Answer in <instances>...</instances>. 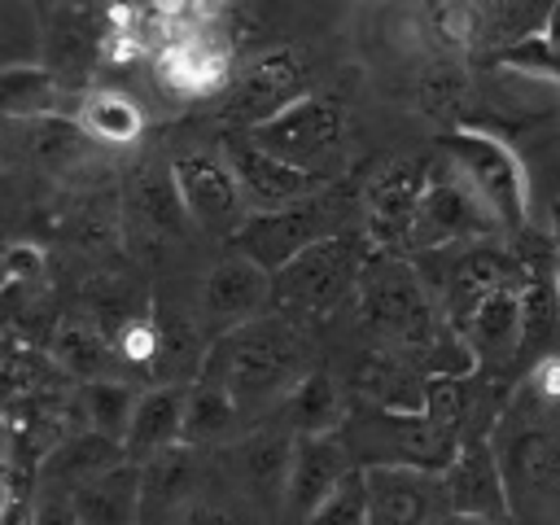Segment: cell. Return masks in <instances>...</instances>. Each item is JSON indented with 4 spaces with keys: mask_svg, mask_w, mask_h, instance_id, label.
Instances as JSON below:
<instances>
[{
    "mask_svg": "<svg viewBox=\"0 0 560 525\" xmlns=\"http://www.w3.org/2000/svg\"><path fill=\"white\" fill-rule=\"evenodd\" d=\"M494 455L516 525H560V398L512 385L494 420Z\"/></svg>",
    "mask_w": 560,
    "mask_h": 525,
    "instance_id": "obj_1",
    "label": "cell"
},
{
    "mask_svg": "<svg viewBox=\"0 0 560 525\" xmlns=\"http://www.w3.org/2000/svg\"><path fill=\"white\" fill-rule=\"evenodd\" d=\"M206 372L219 376L245 416H258L293 394V385L315 372V346L298 315H258L210 341Z\"/></svg>",
    "mask_w": 560,
    "mask_h": 525,
    "instance_id": "obj_2",
    "label": "cell"
},
{
    "mask_svg": "<svg viewBox=\"0 0 560 525\" xmlns=\"http://www.w3.org/2000/svg\"><path fill=\"white\" fill-rule=\"evenodd\" d=\"M337 433L346 438L359 468L389 464V468L442 472L459 451V438L438 429L424 411H398V407H381L368 398H350V416Z\"/></svg>",
    "mask_w": 560,
    "mask_h": 525,
    "instance_id": "obj_3",
    "label": "cell"
},
{
    "mask_svg": "<svg viewBox=\"0 0 560 525\" xmlns=\"http://www.w3.org/2000/svg\"><path fill=\"white\" fill-rule=\"evenodd\" d=\"M442 158L481 197L503 232H529V171L503 136L464 122L442 136Z\"/></svg>",
    "mask_w": 560,
    "mask_h": 525,
    "instance_id": "obj_4",
    "label": "cell"
},
{
    "mask_svg": "<svg viewBox=\"0 0 560 525\" xmlns=\"http://www.w3.org/2000/svg\"><path fill=\"white\" fill-rule=\"evenodd\" d=\"M363 245L350 232H328L311 249H302L289 267L271 276V302L284 315L298 319H319L332 315L341 302L359 293V271H363Z\"/></svg>",
    "mask_w": 560,
    "mask_h": 525,
    "instance_id": "obj_5",
    "label": "cell"
},
{
    "mask_svg": "<svg viewBox=\"0 0 560 525\" xmlns=\"http://www.w3.org/2000/svg\"><path fill=\"white\" fill-rule=\"evenodd\" d=\"M245 136L271 158L328 179V162L341 153V140H346V109L328 92H306L280 114H271L267 122L249 127Z\"/></svg>",
    "mask_w": 560,
    "mask_h": 525,
    "instance_id": "obj_6",
    "label": "cell"
},
{
    "mask_svg": "<svg viewBox=\"0 0 560 525\" xmlns=\"http://www.w3.org/2000/svg\"><path fill=\"white\" fill-rule=\"evenodd\" d=\"M494 232H503L499 219L459 179V171L446 158H438L424 171V192H420V210H416V228H411V249L429 254V249L477 245V241H490Z\"/></svg>",
    "mask_w": 560,
    "mask_h": 525,
    "instance_id": "obj_7",
    "label": "cell"
},
{
    "mask_svg": "<svg viewBox=\"0 0 560 525\" xmlns=\"http://www.w3.org/2000/svg\"><path fill=\"white\" fill-rule=\"evenodd\" d=\"M306 96V57L302 48H262L245 66H236L223 101V118L236 131H249Z\"/></svg>",
    "mask_w": 560,
    "mask_h": 525,
    "instance_id": "obj_8",
    "label": "cell"
},
{
    "mask_svg": "<svg viewBox=\"0 0 560 525\" xmlns=\"http://www.w3.org/2000/svg\"><path fill=\"white\" fill-rule=\"evenodd\" d=\"M171 171H175L184 210L201 232L232 241L245 228L249 206H245L236 171L223 153H179V158H171Z\"/></svg>",
    "mask_w": 560,
    "mask_h": 525,
    "instance_id": "obj_9",
    "label": "cell"
},
{
    "mask_svg": "<svg viewBox=\"0 0 560 525\" xmlns=\"http://www.w3.org/2000/svg\"><path fill=\"white\" fill-rule=\"evenodd\" d=\"M153 74L175 101H197L228 92L236 66H232V44L219 39L214 26L201 31H175L166 44L153 52Z\"/></svg>",
    "mask_w": 560,
    "mask_h": 525,
    "instance_id": "obj_10",
    "label": "cell"
},
{
    "mask_svg": "<svg viewBox=\"0 0 560 525\" xmlns=\"http://www.w3.org/2000/svg\"><path fill=\"white\" fill-rule=\"evenodd\" d=\"M223 158L232 162L236 171V184L245 192V206L249 214H267V210H289V206H302V201H315L324 197V175L315 171H302V166H289L280 158H271L267 149H258L245 131H232L223 140Z\"/></svg>",
    "mask_w": 560,
    "mask_h": 525,
    "instance_id": "obj_11",
    "label": "cell"
},
{
    "mask_svg": "<svg viewBox=\"0 0 560 525\" xmlns=\"http://www.w3.org/2000/svg\"><path fill=\"white\" fill-rule=\"evenodd\" d=\"M328 232H341V228H337L332 210L324 206V197H315V201H302V206H289V210L249 214L245 228L232 236V249L254 258L258 267H267L276 276L280 267H289L302 249H311Z\"/></svg>",
    "mask_w": 560,
    "mask_h": 525,
    "instance_id": "obj_12",
    "label": "cell"
},
{
    "mask_svg": "<svg viewBox=\"0 0 560 525\" xmlns=\"http://www.w3.org/2000/svg\"><path fill=\"white\" fill-rule=\"evenodd\" d=\"M354 455L341 433H298L293 442V464L284 481V503L280 516L284 525H306L311 512L354 472Z\"/></svg>",
    "mask_w": 560,
    "mask_h": 525,
    "instance_id": "obj_13",
    "label": "cell"
},
{
    "mask_svg": "<svg viewBox=\"0 0 560 525\" xmlns=\"http://www.w3.org/2000/svg\"><path fill=\"white\" fill-rule=\"evenodd\" d=\"M293 442L298 433L280 420L271 429H254L241 433L223 455V472L236 481V490L258 503V508H280L284 503V481H289V464H293Z\"/></svg>",
    "mask_w": 560,
    "mask_h": 525,
    "instance_id": "obj_14",
    "label": "cell"
},
{
    "mask_svg": "<svg viewBox=\"0 0 560 525\" xmlns=\"http://www.w3.org/2000/svg\"><path fill=\"white\" fill-rule=\"evenodd\" d=\"M368 477V525H438L451 503L442 472L429 468H363Z\"/></svg>",
    "mask_w": 560,
    "mask_h": 525,
    "instance_id": "obj_15",
    "label": "cell"
},
{
    "mask_svg": "<svg viewBox=\"0 0 560 525\" xmlns=\"http://www.w3.org/2000/svg\"><path fill=\"white\" fill-rule=\"evenodd\" d=\"M201 324L210 337L236 328V324H249L262 315V306L271 302V271L258 267L254 258L245 254H223L206 280H201Z\"/></svg>",
    "mask_w": 560,
    "mask_h": 525,
    "instance_id": "obj_16",
    "label": "cell"
},
{
    "mask_svg": "<svg viewBox=\"0 0 560 525\" xmlns=\"http://www.w3.org/2000/svg\"><path fill=\"white\" fill-rule=\"evenodd\" d=\"M424 171L407 158H394L389 166L376 171V179L368 184V241L376 249H411V228H416V210H420V192H424Z\"/></svg>",
    "mask_w": 560,
    "mask_h": 525,
    "instance_id": "obj_17",
    "label": "cell"
},
{
    "mask_svg": "<svg viewBox=\"0 0 560 525\" xmlns=\"http://www.w3.org/2000/svg\"><path fill=\"white\" fill-rule=\"evenodd\" d=\"M442 486H446L451 512H477V516L512 521L503 468H499V455H494L490 438H464L455 459L442 468Z\"/></svg>",
    "mask_w": 560,
    "mask_h": 525,
    "instance_id": "obj_18",
    "label": "cell"
},
{
    "mask_svg": "<svg viewBox=\"0 0 560 525\" xmlns=\"http://www.w3.org/2000/svg\"><path fill=\"white\" fill-rule=\"evenodd\" d=\"M521 337H525L521 332V284L494 289L464 324V341L477 359V372H486V376H508L512 368H525Z\"/></svg>",
    "mask_w": 560,
    "mask_h": 525,
    "instance_id": "obj_19",
    "label": "cell"
},
{
    "mask_svg": "<svg viewBox=\"0 0 560 525\" xmlns=\"http://www.w3.org/2000/svg\"><path fill=\"white\" fill-rule=\"evenodd\" d=\"M122 219L131 228H140L149 241H175L188 223V210H184V197H179V184H175V171L171 166H144L127 179V192H122Z\"/></svg>",
    "mask_w": 560,
    "mask_h": 525,
    "instance_id": "obj_20",
    "label": "cell"
},
{
    "mask_svg": "<svg viewBox=\"0 0 560 525\" xmlns=\"http://www.w3.org/2000/svg\"><path fill=\"white\" fill-rule=\"evenodd\" d=\"M424 381H429V372H420L394 346H372L354 363V398H368V402H381V407L424 411Z\"/></svg>",
    "mask_w": 560,
    "mask_h": 525,
    "instance_id": "obj_21",
    "label": "cell"
},
{
    "mask_svg": "<svg viewBox=\"0 0 560 525\" xmlns=\"http://www.w3.org/2000/svg\"><path fill=\"white\" fill-rule=\"evenodd\" d=\"M83 525H136L144 516V472L140 459H122L109 472L70 490Z\"/></svg>",
    "mask_w": 560,
    "mask_h": 525,
    "instance_id": "obj_22",
    "label": "cell"
},
{
    "mask_svg": "<svg viewBox=\"0 0 560 525\" xmlns=\"http://www.w3.org/2000/svg\"><path fill=\"white\" fill-rule=\"evenodd\" d=\"M131 459L127 455V442L122 438H109V433H96V429H79L70 433L35 472V481L44 490H74L101 472H109L114 464Z\"/></svg>",
    "mask_w": 560,
    "mask_h": 525,
    "instance_id": "obj_23",
    "label": "cell"
},
{
    "mask_svg": "<svg viewBox=\"0 0 560 525\" xmlns=\"http://www.w3.org/2000/svg\"><path fill=\"white\" fill-rule=\"evenodd\" d=\"M153 315H158V381L192 385L206 372V359H210V341L214 337L184 306L158 302Z\"/></svg>",
    "mask_w": 560,
    "mask_h": 525,
    "instance_id": "obj_24",
    "label": "cell"
},
{
    "mask_svg": "<svg viewBox=\"0 0 560 525\" xmlns=\"http://www.w3.org/2000/svg\"><path fill=\"white\" fill-rule=\"evenodd\" d=\"M184 411H188V385H171L158 381L149 389H140L131 429H127V455L131 459H149L166 446L184 442Z\"/></svg>",
    "mask_w": 560,
    "mask_h": 525,
    "instance_id": "obj_25",
    "label": "cell"
},
{
    "mask_svg": "<svg viewBox=\"0 0 560 525\" xmlns=\"http://www.w3.org/2000/svg\"><path fill=\"white\" fill-rule=\"evenodd\" d=\"M18 149L39 166V171H74L92 158L96 140L83 131L79 118H66V114H39V118H18Z\"/></svg>",
    "mask_w": 560,
    "mask_h": 525,
    "instance_id": "obj_26",
    "label": "cell"
},
{
    "mask_svg": "<svg viewBox=\"0 0 560 525\" xmlns=\"http://www.w3.org/2000/svg\"><path fill=\"white\" fill-rule=\"evenodd\" d=\"M144 472V516H175L188 499H197V451L188 442L166 446L149 459H140Z\"/></svg>",
    "mask_w": 560,
    "mask_h": 525,
    "instance_id": "obj_27",
    "label": "cell"
},
{
    "mask_svg": "<svg viewBox=\"0 0 560 525\" xmlns=\"http://www.w3.org/2000/svg\"><path fill=\"white\" fill-rule=\"evenodd\" d=\"M74 118L101 149H127L144 136V105L122 88H92L79 96Z\"/></svg>",
    "mask_w": 560,
    "mask_h": 525,
    "instance_id": "obj_28",
    "label": "cell"
},
{
    "mask_svg": "<svg viewBox=\"0 0 560 525\" xmlns=\"http://www.w3.org/2000/svg\"><path fill=\"white\" fill-rule=\"evenodd\" d=\"M44 52L57 79H79L96 61V52H105V22H92L83 9H61L48 22Z\"/></svg>",
    "mask_w": 560,
    "mask_h": 525,
    "instance_id": "obj_29",
    "label": "cell"
},
{
    "mask_svg": "<svg viewBox=\"0 0 560 525\" xmlns=\"http://www.w3.org/2000/svg\"><path fill=\"white\" fill-rule=\"evenodd\" d=\"M346 416H350V398L337 389V381L324 368L306 372L284 398V424L293 433H337Z\"/></svg>",
    "mask_w": 560,
    "mask_h": 525,
    "instance_id": "obj_30",
    "label": "cell"
},
{
    "mask_svg": "<svg viewBox=\"0 0 560 525\" xmlns=\"http://www.w3.org/2000/svg\"><path fill=\"white\" fill-rule=\"evenodd\" d=\"M241 420H245V411L236 407L232 389H228L219 376L201 372V376L188 385V411H184V442H188V446L223 442V438H232V433L241 429Z\"/></svg>",
    "mask_w": 560,
    "mask_h": 525,
    "instance_id": "obj_31",
    "label": "cell"
},
{
    "mask_svg": "<svg viewBox=\"0 0 560 525\" xmlns=\"http://www.w3.org/2000/svg\"><path fill=\"white\" fill-rule=\"evenodd\" d=\"M411 96H416V109H420L429 122L455 131V127H464V118H468L472 79H468V70H464L459 61H429V66L416 74V92H411Z\"/></svg>",
    "mask_w": 560,
    "mask_h": 525,
    "instance_id": "obj_32",
    "label": "cell"
},
{
    "mask_svg": "<svg viewBox=\"0 0 560 525\" xmlns=\"http://www.w3.org/2000/svg\"><path fill=\"white\" fill-rule=\"evenodd\" d=\"M556 0H481V44L477 52H503L547 31Z\"/></svg>",
    "mask_w": 560,
    "mask_h": 525,
    "instance_id": "obj_33",
    "label": "cell"
},
{
    "mask_svg": "<svg viewBox=\"0 0 560 525\" xmlns=\"http://www.w3.org/2000/svg\"><path fill=\"white\" fill-rule=\"evenodd\" d=\"M48 354H52V363H57L66 376H74V381H101L105 368L118 363L109 337L101 332V324H88V319H66V324H57V332H52V341H48Z\"/></svg>",
    "mask_w": 560,
    "mask_h": 525,
    "instance_id": "obj_34",
    "label": "cell"
},
{
    "mask_svg": "<svg viewBox=\"0 0 560 525\" xmlns=\"http://www.w3.org/2000/svg\"><path fill=\"white\" fill-rule=\"evenodd\" d=\"M0 109L9 122L18 118H39V114H61V79L48 66H4L0 74Z\"/></svg>",
    "mask_w": 560,
    "mask_h": 525,
    "instance_id": "obj_35",
    "label": "cell"
},
{
    "mask_svg": "<svg viewBox=\"0 0 560 525\" xmlns=\"http://www.w3.org/2000/svg\"><path fill=\"white\" fill-rule=\"evenodd\" d=\"M420 22L442 52H477L481 44V0H420Z\"/></svg>",
    "mask_w": 560,
    "mask_h": 525,
    "instance_id": "obj_36",
    "label": "cell"
},
{
    "mask_svg": "<svg viewBox=\"0 0 560 525\" xmlns=\"http://www.w3.org/2000/svg\"><path fill=\"white\" fill-rule=\"evenodd\" d=\"M136 402H140V389H131V385H122V381H109V376H101V381H83V389H79L83 424L96 429V433L122 438V442H127Z\"/></svg>",
    "mask_w": 560,
    "mask_h": 525,
    "instance_id": "obj_37",
    "label": "cell"
},
{
    "mask_svg": "<svg viewBox=\"0 0 560 525\" xmlns=\"http://www.w3.org/2000/svg\"><path fill=\"white\" fill-rule=\"evenodd\" d=\"M109 346H114V359L131 372H144V376H158V315L149 306L131 311L122 324H114L109 332Z\"/></svg>",
    "mask_w": 560,
    "mask_h": 525,
    "instance_id": "obj_38",
    "label": "cell"
},
{
    "mask_svg": "<svg viewBox=\"0 0 560 525\" xmlns=\"http://www.w3.org/2000/svg\"><path fill=\"white\" fill-rule=\"evenodd\" d=\"M306 525H368V477L363 468H354L315 512Z\"/></svg>",
    "mask_w": 560,
    "mask_h": 525,
    "instance_id": "obj_39",
    "label": "cell"
},
{
    "mask_svg": "<svg viewBox=\"0 0 560 525\" xmlns=\"http://www.w3.org/2000/svg\"><path fill=\"white\" fill-rule=\"evenodd\" d=\"M39 271H44V249H39V245H26V241L9 245V254H4V284H9V289L35 284Z\"/></svg>",
    "mask_w": 560,
    "mask_h": 525,
    "instance_id": "obj_40",
    "label": "cell"
},
{
    "mask_svg": "<svg viewBox=\"0 0 560 525\" xmlns=\"http://www.w3.org/2000/svg\"><path fill=\"white\" fill-rule=\"evenodd\" d=\"M171 525H241V516L228 503H219V499H188L171 516Z\"/></svg>",
    "mask_w": 560,
    "mask_h": 525,
    "instance_id": "obj_41",
    "label": "cell"
},
{
    "mask_svg": "<svg viewBox=\"0 0 560 525\" xmlns=\"http://www.w3.org/2000/svg\"><path fill=\"white\" fill-rule=\"evenodd\" d=\"M35 525H83L70 490H44L35 503Z\"/></svg>",
    "mask_w": 560,
    "mask_h": 525,
    "instance_id": "obj_42",
    "label": "cell"
},
{
    "mask_svg": "<svg viewBox=\"0 0 560 525\" xmlns=\"http://www.w3.org/2000/svg\"><path fill=\"white\" fill-rule=\"evenodd\" d=\"M188 4L192 0H149V18L153 22H188Z\"/></svg>",
    "mask_w": 560,
    "mask_h": 525,
    "instance_id": "obj_43",
    "label": "cell"
},
{
    "mask_svg": "<svg viewBox=\"0 0 560 525\" xmlns=\"http://www.w3.org/2000/svg\"><path fill=\"white\" fill-rule=\"evenodd\" d=\"M0 525H35V503H26L22 494H9L4 503V521Z\"/></svg>",
    "mask_w": 560,
    "mask_h": 525,
    "instance_id": "obj_44",
    "label": "cell"
},
{
    "mask_svg": "<svg viewBox=\"0 0 560 525\" xmlns=\"http://www.w3.org/2000/svg\"><path fill=\"white\" fill-rule=\"evenodd\" d=\"M438 525H508V521H494V516H477V512H446Z\"/></svg>",
    "mask_w": 560,
    "mask_h": 525,
    "instance_id": "obj_45",
    "label": "cell"
},
{
    "mask_svg": "<svg viewBox=\"0 0 560 525\" xmlns=\"http://www.w3.org/2000/svg\"><path fill=\"white\" fill-rule=\"evenodd\" d=\"M542 39H547L551 57L560 61V0H556V9H551V18H547V31H542Z\"/></svg>",
    "mask_w": 560,
    "mask_h": 525,
    "instance_id": "obj_46",
    "label": "cell"
},
{
    "mask_svg": "<svg viewBox=\"0 0 560 525\" xmlns=\"http://www.w3.org/2000/svg\"><path fill=\"white\" fill-rule=\"evenodd\" d=\"M551 241H556V249H560V197L551 201Z\"/></svg>",
    "mask_w": 560,
    "mask_h": 525,
    "instance_id": "obj_47",
    "label": "cell"
}]
</instances>
